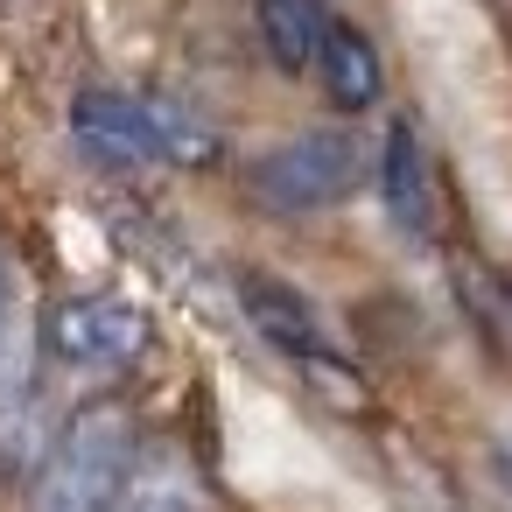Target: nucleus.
I'll list each match as a JSON object with an SVG mask.
<instances>
[{
  "mask_svg": "<svg viewBox=\"0 0 512 512\" xmlns=\"http://www.w3.org/2000/svg\"><path fill=\"white\" fill-rule=\"evenodd\" d=\"M71 141L99 169H148V162H211L218 127L197 106L155 99V92H120V85H85L71 99Z\"/></svg>",
  "mask_w": 512,
  "mask_h": 512,
  "instance_id": "f257e3e1",
  "label": "nucleus"
},
{
  "mask_svg": "<svg viewBox=\"0 0 512 512\" xmlns=\"http://www.w3.org/2000/svg\"><path fill=\"white\" fill-rule=\"evenodd\" d=\"M0 316H8V253H0Z\"/></svg>",
  "mask_w": 512,
  "mask_h": 512,
  "instance_id": "9d476101",
  "label": "nucleus"
},
{
  "mask_svg": "<svg viewBox=\"0 0 512 512\" xmlns=\"http://www.w3.org/2000/svg\"><path fill=\"white\" fill-rule=\"evenodd\" d=\"M379 190H386V211L407 239H435V218H442V197H435V169H428V148L407 120L386 127V148H379Z\"/></svg>",
  "mask_w": 512,
  "mask_h": 512,
  "instance_id": "423d86ee",
  "label": "nucleus"
},
{
  "mask_svg": "<svg viewBox=\"0 0 512 512\" xmlns=\"http://www.w3.org/2000/svg\"><path fill=\"white\" fill-rule=\"evenodd\" d=\"M358 169H365V162H358V141L337 134V127H316V134H295V141L253 155V162H246V190H253L267 211L302 218V211L344 204L351 183H358Z\"/></svg>",
  "mask_w": 512,
  "mask_h": 512,
  "instance_id": "7ed1b4c3",
  "label": "nucleus"
},
{
  "mask_svg": "<svg viewBox=\"0 0 512 512\" xmlns=\"http://www.w3.org/2000/svg\"><path fill=\"white\" fill-rule=\"evenodd\" d=\"M127 470H134V421H127V407H113V400L78 407L64 421V435H57V449L43 456L36 512H113Z\"/></svg>",
  "mask_w": 512,
  "mask_h": 512,
  "instance_id": "f03ea898",
  "label": "nucleus"
},
{
  "mask_svg": "<svg viewBox=\"0 0 512 512\" xmlns=\"http://www.w3.org/2000/svg\"><path fill=\"white\" fill-rule=\"evenodd\" d=\"M113 512H204V484L183 449H148V456H134Z\"/></svg>",
  "mask_w": 512,
  "mask_h": 512,
  "instance_id": "6e6552de",
  "label": "nucleus"
},
{
  "mask_svg": "<svg viewBox=\"0 0 512 512\" xmlns=\"http://www.w3.org/2000/svg\"><path fill=\"white\" fill-rule=\"evenodd\" d=\"M323 36H330L323 0H260V43L281 71H316Z\"/></svg>",
  "mask_w": 512,
  "mask_h": 512,
  "instance_id": "1a4fd4ad",
  "label": "nucleus"
},
{
  "mask_svg": "<svg viewBox=\"0 0 512 512\" xmlns=\"http://www.w3.org/2000/svg\"><path fill=\"white\" fill-rule=\"evenodd\" d=\"M239 302H246L253 330H260L274 351H288L295 365H309L337 400H358V379H344V365H337V351H330V337H323L316 309H309L288 281H274V274H239Z\"/></svg>",
  "mask_w": 512,
  "mask_h": 512,
  "instance_id": "39448f33",
  "label": "nucleus"
},
{
  "mask_svg": "<svg viewBox=\"0 0 512 512\" xmlns=\"http://www.w3.org/2000/svg\"><path fill=\"white\" fill-rule=\"evenodd\" d=\"M316 71H323V92H330L344 113H365V106H379V92H386V71H379L372 36H365V29H344V22H330V36H323V50H316Z\"/></svg>",
  "mask_w": 512,
  "mask_h": 512,
  "instance_id": "0eeeda50",
  "label": "nucleus"
},
{
  "mask_svg": "<svg viewBox=\"0 0 512 512\" xmlns=\"http://www.w3.org/2000/svg\"><path fill=\"white\" fill-rule=\"evenodd\" d=\"M43 344L71 372H120L148 351V316L127 295H64L43 316Z\"/></svg>",
  "mask_w": 512,
  "mask_h": 512,
  "instance_id": "20e7f679",
  "label": "nucleus"
}]
</instances>
